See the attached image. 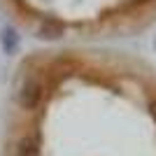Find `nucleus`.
<instances>
[{"mask_svg": "<svg viewBox=\"0 0 156 156\" xmlns=\"http://www.w3.org/2000/svg\"><path fill=\"white\" fill-rule=\"evenodd\" d=\"M42 100H44V84H42L37 77H28L26 82L19 86V91H16V103L28 112L37 110Z\"/></svg>", "mask_w": 156, "mask_h": 156, "instance_id": "1", "label": "nucleus"}, {"mask_svg": "<svg viewBox=\"0 0 156 156\" xmlns=\"http://www.w3.org/2000/svg\"><path fill=\"white\" fill-rule=\"evenodd\" d=\"M65 33V23L61 19H54V16H44L37 26V37L47 40V42H54V40H61Z\"/></svg>", "mask_w": 156, "mask_h": 156, "instance_id": "2", "label": "nucleus"}, {"mask_svg": "<svg viewBox=\"0 0 156 156\" xmlns=\"http://www.w3.org/2000/svg\"><path fill=\"white\" fill-rule=\"evenodd\" d=\"M14 156H42L40 149V137L35 135H23L14 144Z\"/></svg>", "mask_w": 156, "mask_h": 156, "instance_id": "3", "label": "nucleus"}, {"mask_svg": "<svg viewBox=\"0 0 156 156\" xmlns=\"http://www.w3.org/2000/svg\"><path fill=\"white\" fill-rule=\"evenodd\" d=\"M0 47H2V51H5L7 56H14V54L19 51L21 37H19V33H16V28L5 26L0 30Z\"/></svg>", "mask_w": 156, "mask_h": 156, "instance_id": "4", "label": "nucleus"}, {"mask_svg": "<svg viewBox=\"0 0 156 156\" xmlns=\"http://www.w3.org/2000/svg\"><path fill=\"white\" fill-rule=\"evenodd\" d=\"M149 110H151V117L156 119V98H154V100H151V103H149Z\"/></svg>", "mask_w": 156, "mask_h": 156, "instance_id": "5", "label": "nucleus"}]
</instances>
